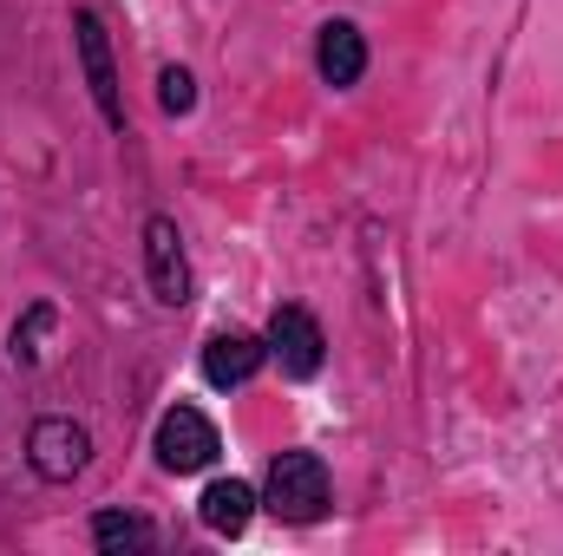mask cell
Returning <instances> with one entry per match:
<instances>
[{"label": "cell", "mask_w": 563, "mask_h": 556, "mask_svg": "<svg viewBox=\"0 0 563 556\" xmlns=\"http://www.w3.org/2000/svg\"><path fill=\"white\" fill-rule=\"evenodd\" d=\"M217 452H223L217 445V425L197 413V407H170V413L157 419V465L164 471H203Z\"/></svg>", "instance_id": "277c9868"}, {"label": "cell", "mask_w": 563, "mask_h": 556, "mask_svg": "<svg viewBox=\"0 0 563 556\" xmlns=\"http://www.w3.org/2000/svg\"><path fill=\"white\" fill-rule=\"evenodd\" d=\"M197 518H203L217 537H243V531H250V518H256V491H250L243 478H217V485L203 491Z\"/></svg>", "instance_id": "9c48e42d"}, {"label": "cell", "mask_w": 563, "mask_h": 556, "mask_svg": "<svg viewBox=\"0 0 563 556\" xmlns=\"http://www.w3.org/2000/svg\"><path fill=\"white\" fill-rule=\"evenodd\" d=\"M321 354H328L321 321L308 308H276V321H269V360H276L282 374L288 380H314L321 374Z\"/></svg>", "instance_id": "5b68a950"}, {"label": "cell", "mask_w": 563, "mask_h": 556, "mask_svg": "<svg viewBox=\"0 0 563 556\" xmlns=\"http://www.w3.org/2000/svg\"><path fill=\"white\" fill-rule=\"evenodd\" d=\"M314 66H321L328 86H354V79L367 73V40H361V26H354V20H328V26H321V46H314Z\"/></svg>", "instance_id": "ba28073f"}, {"label": "cell", "mask_w": 563, "mask_h": 556, "mask_svg": "<svg viewBox=\"0 0 563 556\" xmlns=\"http://www.w3.org/2000/svg\"><path fill=\"white\" fill-rule=\"evenodd\" d=\"M157 105H164L170 119H184V112L197 105V79H190L184 66H164V73H157Z\"/></svg>", "instance_id": "7c38bea8"}, {"label": "cell", "mask_w": 563, "mask_h": 556, "mask_svg": "<svg viewBox=\"0 0 563 556\" xmlns=\"http://www.w3.org/2000/svg\"><path fill=\"white\" fill-rule=\"evenodd\" d=\"M73 46H79L86 86H92V99H99L106 125H125V99H119V73H112V40H106V26H99V13H92V7H79V13H73Z\"/></svg>", "instance_id": "3957f363"}, {"label": "cell", "mask_w": 563, "mask_h": 556, "mask_svg": "<svg viewBox=\"0 0 563 556\" xmlns=\"http://www.w3.org/2000/svg\"><path fill=\"white\" fill-rule=\"evenodd\" d=\"M26 465H33L46 485H73V478L92 465V432L73 425V419H40L33 438H26Z\"/></svg>", "instance_id": "7a4b0ae2"}, {"label": "cell", "mask_w": 563, "mask_h": 556, "mask_svg": "<svg viewBox=\"0 0 563 556\" xmlns=\"http://www.w3.org/2000/svg\"><path fill=\"white\" fill-rule=\"evenodd\" d=\"M92 544L106 556H125V551H151V524L132 518V511H99L92 518Z\"/></svg>", "instance_id": "30bf717a"}, {"label": "cell", "mask_w": 563, "mask_h": 556, "mask_svg": "<svg viewBox=\"0 0 563 556\" xmlns=\"http://www.w3.org/2000/svg\"><path fill=\"white\" fill-rule=\"evenodd\" d=\"M263 498H269V511L282 524H314L328 511V465L314 452H276Z\"/></svg>", "instance_id": "6da1fadb"}, {"label": "cell", "mask_w": 563, "mask_h": 556, "mask_svg": "<svg viewBox=\"0 0 563 556\" xmlns=\"http://www.w3.org/2000/svg\"><path fill=\"white\" fill-rule=\"evenodd\" d=\"M263 360H269V341H256V334H243V327L203 341V380H210V387H243Z\"/></svg>", "instance_id": "52a82bcc"}, {"label": "cell", "mask_w": 563, "mask_h": 556, "mask_svg": "<svg viewBox=\"0 0 563 556\" xmlns=\"http://www.w3.org/2000/svg\"><path fill=\"white\" fill-rule=\"evenodd\" d=\"M53 321H59V314H53V308H46V301H40V308H26V321H20V327H13V360H20V367H33V360H40V354H46V347H40V341H46V334H53Z\"/></svg>", "instance_id": "8fae6325"}, {"label": "cell", "mask_w": 563, "mask_h": 556, "mask_svg": "<svg viewBox=\"0 0 563 556\" xmlns=\"http://www.w3.org/2000/svg\"><path fill=\"white\" fill-rule=\"evenodd\" d=\"M144 276H151V294L164 308H184L190 301V263H184V236L170 216H151L144 223Z\"/></svg>", "instance_id": "8992f818"}]
</instances>
